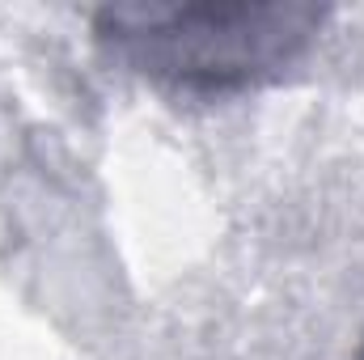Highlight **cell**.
<instances>
[{
	"label": "cell",
	"mask_w": 364,
	"mask_h": 360,
	"mask_svg": "<svg viewBox=\"0 0 364 360\" xmlns=\"http://www.w3.org/2000/svg\"><path fill=\"white\" fill-rule=\"evenodd\" d=\"M326 17L318 4H110L93 26L136 73L212 90L279 73Z\"/></svg>",
	"instance_id": "cell-1"
}]
</instances>
